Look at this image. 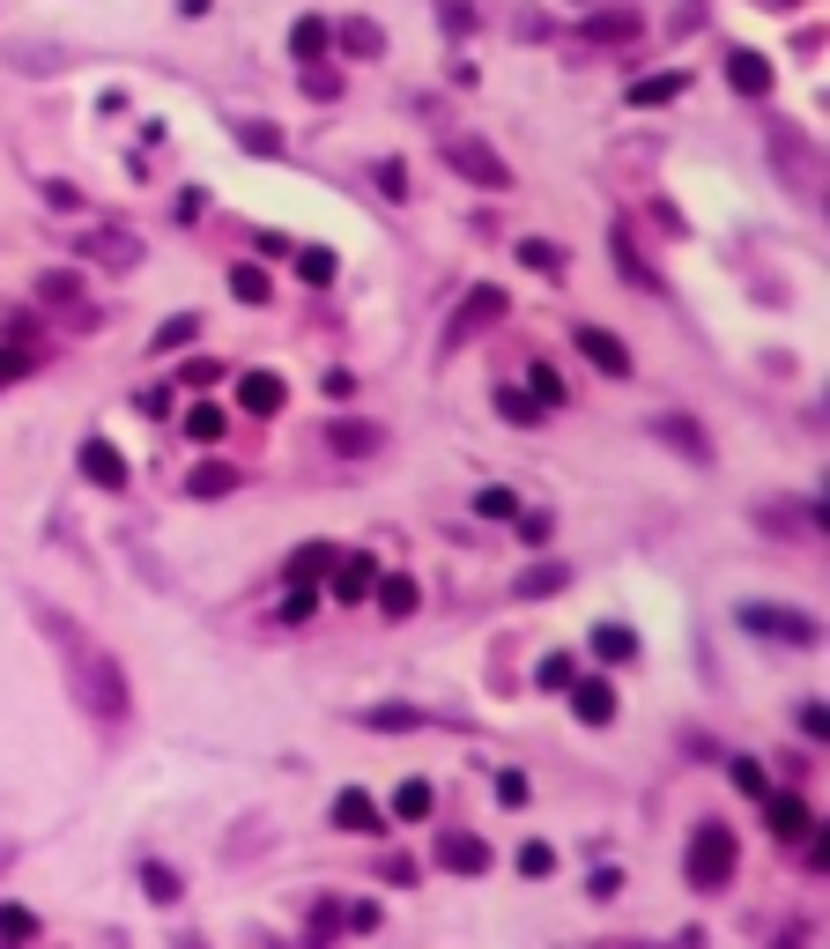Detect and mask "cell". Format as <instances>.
<instances>
[{
  "mask_svg": "<svg viewBox=\"0 0 830 949\" xmlns=\"http://www.w3.org/2000/svg\"><path fill=\"white\" fill-rule=\"evenodd\" d=\"M38 623L67 646V690H75V704H83L97 727H120L126 712H134V690H126V667L104 653V646H89L75 623H60V616H45L38 609Z\"/></svg>",
  "mask_w": 830,
  "mask_h": 949,
  "instance_id": "obj_1",
  "label": "cell"
},
{
  "mask_svg": "<svg viewBox=\"0 0 830 949\" xmlns=\"http://www.w3.org/2000/svg\"><path fill=\"white\" fill-rule=\"evenodd\" d=\"M742 861V846H734V831L727 824H697L690 831V846H682V875H690V890H719L727 875Z\"/></svg>",
  "mask_w": 830,
  "mask_h": 949,
  "instance_id": "obj_2",
  "label": "cell"
},
{
  "mask_svg": "<svg viewBox=\"0 0 830 949\" xmlns=\"http://www.w3.org/2000/svg\"><path fill=\"white\" fill-rule=\"evenodd\" d=\"M771 164L787 171V186L793 193H801V201H816V193H823V157H816V141H808V134H801V126H771Z\"/></svg>",
  "mask_w": 830,
  "mask_h": 949,
  "instance_id": "obj_3",
  "label": "cell"
},
{
  "mask_svg": "<svg viewBox=\"0 0 830 949\" xmlns=\"http://www.w3.org/2000/svg\"><path fill=\"white\" fill-rule=\"evenodd\" d=\"M504 304H512V297H504L498 283H475L467 297H460V312H453V327H445V341H438V357H460V349H467L482 327H498Z\"/></svg>",
  "mask_w": 830,
  "mask_h": 949,
  "instance_id": "obj_4",
  "label": "cell"
},
{
  "mask_svg": "<svg viewBox=\"0 0 830 949\" xmlns=\"http://www.w3.org/2000/svg\"><path fill=\"white\" fill-rule=\"evenodd\" d=\"M445 164L460 171V178H475L482 193H512V164H504L490 141H467V134H445Z\"/></svg>",
  "mask_w": 830,
  "mask_h": 949,
  "instance_id": "obj_5",
  "label": "cell"
},
{
  "mask_svg": "<svg viewBox=\"0 0 830 949\" xmlns=\"http://www.w3.org/2000/svg\"><path fill=\"white\" fill-rule=\"evenodd\" d=\"M742 623L756 630V638H787V646H816L823 630H816V616H793V609H764V601H749Z\"/></svg>",
  "mask_w": 830,
  "mask_h": 949,
  "instance_id": "obj_6",
  "label": "cell"
},
{
  "mask_svg": "<svg viewBox=\"0 0 830 949\" xmlns=\"http://www.w3.org/2000/svg\"><path fill=\"white\" fill-rule=\"evenodd\" d=\"M653 438H661V446H675V453L690 460V467H705V460H712V438L697 430V415H682V409L653 415Z\"/></svg>",
  "mask_w": 830,
  "mask_h": 949,
  "instance_id": "obj_7",
  "label": "cell"
},
{
  "mask_svg": "<svg viewBox=\"0 0 830 949\" xmlns=\"http://www.w3.org/2000/svg\"><path fill=\"white\" fill-rule=\"evenodd\" d=\"M571 341H579V357L593 364V372H608V378H630V372H638V364H630V349H622L608 327H579Z\"/></svg>",
  "mask_w": 830,
  "mask_h": 949,
  "instance_id": "obj_8",
  "label": "cell"
},
{
  "mask_svg": "<svg viewBox=\"0 0 830 949\" xmlns=\"http://www.w3.org/2000/svg\"><path fill=\"white\" fill-rule=\"evenodd\" d=\"M83 475L97 490H126V483H134V467H126V453L112 438H83Z\"/></svg>",
  "mask_w": 830,
  "mask_h": 949,
  "instance_id": "obj_9",
  "label": "cell"
},
{
  "mask_svg": "<svg viewBox=\"0 0 830 949\" xmlns=\"http://www.w3.org/2000/svg\"><path fill=\"white\" fill-rule=\"evenodd\" d=\"M756 801H764L771 838H808V831H816V816H808V801H801V794H771V786H764Z\"/></svg>",
  "mask_w": 830,
  "mask_h": 949,
  "instance_id": "obj_10",
  "label": "cell"
},
{
  "mask_svg": "<svg viewBox=\"0 0 830 949\" xmlns=\"http://www.w3.org/2000/svg\"><path fill=\"white\" fill-rule=\"evenodd\" d=\"M438 867H453V875H490V838L445 831V838H438Z\"/></svg>",
  "mask_w": 830,
  "mask_h": 949,
  "instance_id": "obj_11",
  "label": "cell"
},
{
  "mask_svg": "<svg viewBox=\"0 0 830 949\" xmlns=\"http://www.w3.org/2000/svg\"><path fill=\"white\" fill-rule=\"evenodd\" d=\"M564 690H571V712H579L586 727H608V720H616V690H608V683H601V675H571V683H564Z\"/></svg>",
  "mask_w": 830,
  "mask_h": 949,
  "instance_id": "obj_12",
  "label": "cell"
},
{
  "mask_svg": "<svg viewBox=\"0 0 830 949\" xmlns=\"http://www.w3.org/2000/svg\"><path fill=\"white\" fill-rule=\"evenodd\" d=\"M334 824H341V831H364V838H378V831H386V816H378V801L364 794V786H341V794H334Z\"/></svg>",
  "mask_w": 830,
  "mask_h": 949,
  "instance_id": "obj_13",
  "label": "cell"
},
{
  "mask_svg": "<svg viewBox=\"0 0 830 949\" xmlns=\"http://www.w3.org/2000/svg\"><path fill=\"white\" fill-rule=\"evenodd\" d=\"M282 401H290V386L275 372H246L238 378V409L246 415H282Z\"/></svg>",
  "mask_w": 830,
  "mask_h": 949,
  "instance_id": "obj_14",
  "label": "cell"
},
{
  "mask_svg": "<svg viewBox=\"0 0 830 949\" xmlns=\"http://www.w3.org/2000/svg\"><path fill=\"white\" fill-rule=\"evenodd\" d=\"M372 578H378V557L372 549H364V557H349V564H334V601H349V609H356V601H364V594H372Z\"/></svg>",
  "mask_w": 830,
  "mask_h": 949,
  "instance_id": "obj_15",
  "label": "cell"
},
{
  "mask_svg": "<svg viewBox=\"0 0 830 949\" xmlns=\"http://www.w3.org/2000/svg\"><path fill=\"white\" fill-rule=\"evenodd\" d=\"M727 83L742 89V97H764V89H771V60L749 52V45H734V52H727Z\"/></svg>",
  "mask_w": 830,
  "mask_h": 949,
  "instance_id": "obj_16",
  "label": "cell"
},
{
  "mask_svg": "<svg viewBox=\"0 0 830 949\" xmlns=\"http://www.w3.org/2000/svg\"><path fill=\"white\" fill-rule=\"evenodd\" d=\"M238 483H246L238 467H223V460H201V467L186 475V497H230Z\"/></svg>",
  "mask_w": 830,
  "mask_h": 949,
  "instance_id": "obj_17",
  "label": "cell"
},
{
  "mask_svg": "<svg viewBox=\"0 0 830 949\" xmlns=\"http://www.w3.org/2000/svg\"><path fill=\"white\" fill-rule=\"evenodd\" d=\"M364 727H372V735H415L423 712H415V704H364Z\"/></svg>",
  "mask_w": 830,
  "mask_h": 949,
  "instance_id": "obj_18",
  "label": "cell"
},
{
  "mask_svg": "<svg viewBox=\"0 0 830 949\" xmlns=\"http://www.w3.org/2000/svg\"><path fill=\"white\" fill-rule=\"evenodd\" d=\"M38 297L52 312H67V304H83V275H75V267H52V275H38Z\"/></svg>",
  "mask_w": 830,
  "mask_h": 949,
  "instance_id": "obj_19",
  "label": "cell"
},
{
  "mask_svg": "<svg viewBox=\"0 0 830 949\" xmlns=\"http://www.w3.org/2000/svg\"><path fill=\"white\" fill-rule=\"evenodd\" d=\"M297 83H304V97L334 104V97H341V67H327V60H297Z\"/></svg>",
  "mask_w": 830,
  "mask_h": 949,
  "instance_id": "obj_20",
  "label": "cell"
},
{
  "mask_svg": "<svg viewBox=\"0 0 830 949\" xmlns=\"http://www.w3.org/2000/svg\"><path fill=\"white\" fill-rule=\"evenodd\" d=\"M564 586H571V572H564V564H535V572H519V586H512V594H519V601H541V594H564Z\"/></svg>",
  "mask_w": 830,
  "mask_h": 949,
  "instance_id": "obj_21",
  "label": "cell"
},
{
  "mask_svg": "<svg viewBox=\"0 0 830 949\" xmlns=\"http://www.w3.org/2000/svg\"><path fill=\"white\" fill-rule=\"evenodd\" d=\"M593 653H601V661H638V630H622V623H593Z\"/></svg>",
  "mask_w": 830,
  "mask_h": 949,
  "instance_id": "obj_22",
  "label": "cell"
},
{
  "mask_svg": "<svg viewBox=\"0 0 830 949\" xmlns=\"http://www.w3.org/2000/svg\"><path fill=\"white\" fill-rule=\"evenodd\" d=\"M372 586H378V609H386V616H415V578H408V572L372 578Z\"/></svg>",
  "mask_w": 830,
  "mask_h": 949,
  "instance_id": "obj_23",
  "label": "cell"
},
{
  "mask_svg": "<svg viewBox=\"0 0 830 949\" xmlns=\"http://www.w3.org/2000/svg\"><path fill=\"white\" fill-rule=\"evenodd\" d=\"M327 38H334V30L319 23V15H297V23H290V52H297V60H319Z\"/></svg>",
  "mask_w": 830,
  "mask_h": 949,
  "instance_id": "obj_24",
  "label": "cell"
},
{
  "mask_svg": "<svg viewBox=\"0 0 830 949\" xmlns=\"http://www.w3.org/2000/svg\"><path fill=\"white\" fill-rule=\"evenodd\" d=\"M327 438H334V453H349V460H356V453H378V430H372V423H349V415L334 423Z\"/></svg>",
  "mask_w": 830,
  "mask_h": 949,
  "instance_id": "obj_25",
  "label": "cell"
},
{
  "mask_svg": "<svg viewBox=\"0 0 830 949\" xmlns=\"http://www.w3.org/2000/svg\"><path fill=\"white\" fill-rule=\"evenodd\" d=\"M498 415H504V423H519V430H535L541 401H535V394H519V386H498Z\"/></svg>",
  "mask_w": 830,
  "mask_h": 949,
  "instance_id": "obj_26",
  "label": "cell"
},
{
  "mask_svg": "<svg viewBox=\"0 0 830 949\" xmlns=\"http://www.w3.org/2000/svg\"><path fill=\"white\" fill-rule=\"evenodd\" d=\"M141 890H149L156 906H178V898H186V883H178L164 861H141Z\"/></svg>",
  "mask_w": 830,
  "mask_h": 949,
  "instance_id": "obj_27",
  "label": "cell"
},
{
  "mask_svg": "<svg viewBox=\"0 0 830 949\" xmlns=\"http://www.w3.org/2000/svg\"><path fill=\"white\" fill-rule=\"evenodd\" d=\"M430 801H438V794H430V779H408L401 794H393V816H401V824H423V816H430Z\"/></svg>",
  "mask_w": 830,
  "mask_h": 949,
  "instance_id": "obj_28",
  "label": "cell"
},
{
  "mask_svg": "<svg viewBox=\"0 0 830 949\" xmlns=\"http://www.w3.org/2000/svg\"><path fill=\"white\" fill-rule=\"evenodd\" d=\"M223 430H230V423H223V409H208V401H193V409H186V438H193V446H215Z\"/></svg>",
  "mask_w": 830,
  "mask_h": 949,
  "instance_id": "obj_29",
  "label": "cell"
},
{
  "mask_svg": "<svg viewBox=\"0 0 830 949\" xmlns=\"http://www.w3.org/2000/svg\"><path fill=\"white\" fill-rule=\"evenodd\" d=\"M319 609V578H290V594H282V623H304Z\"/></svg>",
  "mask_w": 830,
  "mask_h": 949,
  "instance_id": "obj_30",
  "label": "cell"
},
{
  "mask_svg": "<svg viewBox=\"0 0 830 949\" xmlns=\"http://www.w3.org/2000/svg\"><path fill=\"white\" fill-rule=\"evenodd\" d=\"M341 45H349V52H364V60H378V52H386V30L356 15V23H341Z\"/></svg>",
  "mask_w": 830,
  "mask_h": 949,
  "instance_id": "obj_31",
  "label": "cell"
},
{
  "mask_svg": "<svg viewBox=\"0 0 830 949\" xmlns=\"http://www.w3.org/2000/svg\"><path fill=\"white\" fill-rule=\"evenodd\" d=\"M667 97H682V75H638L630 83V104H667Z\"/></svg>",
  "mask_w": 830,
  "mask_h": 949,
  "instance_id": "obj_32",
  "label": "cell"
},
{
  "mask_svg": "<svg viewBox=\"0 0 830 949\" xmlns=\"http://www.w3.org/2000/svg\"><path fill=\"white\" fill-rule=\"evenodd\" d=\"M89 252H97V260H112V267H134V260H141V246H134V238H120V230H97V238H89Z\"/></svg>",
  "mask_w": 830,
  "mask_h": 949,
  "instance_id": "obj_33",
  "label": "cell"
},
{
  "mask_svg": "<svg viewBox=\"0 0 830 949\" xmlns=\"http://www.w3.org/2000/svg\"><path fill=\"white\" fill-rule=\"evenodd\" d=\"M327 572H334V549H327V541H304V549L290 557V578H327Z\"/></svg>",
  "mask_w": 830,
  "mask_h": 949,
  "instance_id": "obj_34",
  "label": "cell"
},
{
  "mask_svg": "<svg viewBox=\"0 0 830 949\" xmlns=\"http://www.w3.org/2000/svg\"><path fill=\"white\" fill-rule=\"evenodd\" d=\"M372 178H378V193H386V201H408V164H401V157H378Z\"/></svg>",
  "mask_w": 830,
  "mask_h": 949,
  "instance_id": "obj_35",
  "label": "cell"
},
{
  "mask_svg": "<svg viewBox=\"0 0 830 949\" xmlns=\"http://www.w3.org/2000/svg\"><path fill=\"white\" fill-rule=\"evenodd\" d=\"M616 267H622V275H630L638 289H653V297H661V275H653V267H645V260L630 252V238H622V230H616Z\"/></svg>",
  "mask_w": 830,
  "mask_h": 949,
  "instance_id": "obj_36",
  "label": "cell"
},
{
  "mask_svg": "<svg viewBox=\"0 0 830 949\" xmlns=\"http://www.w3.org/2000/svg\"><path fill=\"white\" fill-rule=\"evenodd\" d=\"M230 297H238V304H267V275L238 260V267H230Z\"/></svg>",
  "mask_w": 830,
  "mask_h": 949,
  "instance_id": "obj_37",
  "label": "cell"
},
{
  "mask_svg": "<svg viewBox=\"0 0 830 949\" xmlns=\"http://www.w3.org/2000/svg\"><path fill=\"white\" fill-rule=\"evenodd\" d=\"M8 60H15L23 75H52V67H60V52H52V45H8Z\"/></svg>",
  "mask_w": 830,
  "mask_h": 949,
  "instance_id": "obj_38",
  "label": "cell"
},
{
  "mask_svg": "<svg viewBox=\"0 0 830 949\" xmlns=\"http://www.w3.org/2000/svg\"><path fill=\"white\" fill-rule=\"evenodd\" d=\"M238 141H246L252 157H282V134H275L267 120H246V126H238Z\"/></svg>",
  "mask_w": 830,
  "mask_h": 949,
  "instance_id": "obj_39",
  "label": "cell"
},
{
  "mask_svg": "<svg viewBox=\"0 0 830 949\" xmlns=\"http://www.w3.org/2000/svg\"><path fill=\"white\" fill-rule=\"evenodd\" d=\"M527 394H535L541 409H556V401H564V378L549 372V364H527Z\"/></svg>",
  "mask_w": 830,
  "mask_h": 949,
  "instance_id": "obj_40",
  "label": "cell"
},
{
  "mask_svg": "<svg viewBox=\"0 0 830 949\" xmlns=\"http://www.w3.org/2000/svg\"><path fill=\"white\" fill-rule=\"evenodd\" d=\"M30 935H38V912L0 906V942H30Z\"/></svg>",
  "mask_w": 830,
  "mask_h": 949,
  "instance_id": "obj_41",
  "label": "cell"
},
{
  "mask_svg": "<svg viewBox=\"0 0 830 949\" xmlns=\"http://www.w3.org/2000/svg\"><path fill=\"white\" fill-rule=\"evenodd\" d=\"M193 334H201V320H193V312H186V320H164V327H156V357H171V349H186Z\"/></svg>",
  "mask_w": 830,
  "mask_h": 949,
  "instance_id": "obj_42",
  "label": "cell"
},
{
  "mask_svg": "<svg viewBox=\"0 0 830 949\" xmlns=\"http://www.w3.org/2000/svg\"><path fill=\"white\" fill-rule=\"evenodd\" d=\"M297 275H304V283H334V252H327V246L297 252Z\"/></svg>",
  "mask_w": 830,
  "mask_h": 949,
  "instance_id": "obj_43",
  "label": "cell"
},
{
  "mask_svg": "<svg viewBox=\"0 0 830 949\" xmlns=\"http://www.w3.org/2000/svg\"><path fill=\"white\" fill-rule=\"evenodd\" d=\"M535 683H541V690H564V683H571V653H541Z\"/></svg>",
  "mask_w": 830,
  "mask_h": 949,
  "instance_id": "obj_44",
  "label": "cell"
},
{
  "mask_svg": "<svg viewBox=\"0 0 830 949\" xmlns=\"http://www.w3.org/2000/svg\"><path fill=\"white\" fill-rule=\"evenodd\" d=\"M519 260H527L535 275H556V267H564V252H556V246H541V238H527V246H519Z\"/></svg>",
  "mask_w": 830,
  "mask_h": 949,
  "instance_id": "obj_45",
  "label": "cell"
},
{
  "mask_svg": "<svg viewBox=\"0 0 830 949\" xmlns=\"http://www.w3.org/2000/svg\"><path fill=\"white\" fill-rule=\"evenodd\" d=\"M727 772H734V786H742V794H764V764H756V757H727Z\"/></svg>",
  "mask_w": 830,
  "mask_h": 949,
  "instance_id": "obj_46",
  "label": "cell"
},
{
  "mask_svg": "<svg viewBox=\"0 0 830 949\" xmlns=\"http://www.w3.org/2000/svg\"><path fill=\"white\" fill-rule=\"evenodd\" d=\"M549 867H556V846L527 838V846H519V875H549Z\"/></svg>",
  "mask_w": 830,
  "mask_h": 949,
  "instance_id": "obj_47",
  "label": "cell"
},
{
  "mask_svg": "<svg viewBox=\"0 0 830 949\" xmlns=\"http://www.w3.org/2000/svg\"><path fill=\"white\" fill-rule=\"evenodd\" d=\"M475 512H482V520H512L519 497H512V490H482V497H475Z\"/></svg>",
  "mask_w": 830,
  "mask_h": 949,
  "instance_id": "obj_48",
  "label": "cell"
},
{
  "mask_svg": "<svg viewBox=\"0 0 830 949\" xmlns=\"http://www.w3.org/2000/svg\"><path fill=\"white\" fill-rule=\"evenodd\" d=\"M527 794H535L527 772H498V801H504V809H527Z\"/></svg>",
  "mask_w": 830,
  "mask_h": 949,
  "instance_id": "obj_49",
  "label": "cell"
},
{
  "mask_svg": "<svg viewBox=\"0 0 830 949\" xmlns=\"http://www.w3.org/2000/svg\"><path fill=\"white\" fill-rule=\"evenodd\" d=\"M793 720H801V735H808V742H823V735H830V712H823V704H801Z\"/></svg>",
  "mask_w": 830,
  "mask_h": 949,
  "instance_id": "obj_50",
  "label": "cell"
},
{
  "mask_svg": "<svg viewBox=\"0 0 830 949\" xmlns=\"http://www.w3.org/2000/svg\"><path fill=\"white\" fill-rule=\"evenodd\" d=\"M622 890V867H593V875H586V898H616Z\"/></svg>",
  "mask_w": 830,
  "mask_h": 949,
  "instance_id": "obj_51",
  "label": "cell"
},
{
  "mask_svg": "<svg viewBox=\"0 0 830 949\" xmlns=\"http://www.w3.org/2000/svg\"><path fill=\"white\" fill-rule=\"evenodd\" d=\"M30 372V357H23V349H8V341H0V386H15V378Z\"/></svg>",
  "mask_w": 830,
  "mask_h": 949,
  "instance_id": "obj_52",
  "label": "cell"
},
{
  "mask_svg": "<svg viewBox=\"0 0 830 949\" xmlns=\"http://www.w3.org/2000/svg\"><path fill=\"white\" fill-rule=\"evenodd\" d=\"M378 875H386V883H415V861H408V853H386Z\"/></svg>",
  "mask_w": 830,
  "mask_h": 949,
  "instance_id": "obj_53",
  "label": "cell"
},
{
  "mask_svg": "<svg viewBox=\"0 0 830 949\" xmlns=\"http://www.w3.org/2000/svg\"><path fill=\"white\" fill-rule=\"evenodd\" d=\"M512 520H519V512H512ZM519 541H535V549H541V541H549V512H527V520H519Z\"/></svg>",
  "mask_w": 830,
  "mask_h": 949,
  "instance_id": "obj_54",
  "label": "cell"
},
{
  "mask_svg": "<svg viewBox=\"0 0 830 949\" xmlns=\"http://www.w3.org/2000/svg\"><path fill=\"white\" fill-rule=\"evenodd\" d=\"M334 927H341V906H319V912H312V935H319V942H327Z\"/></svg>",
  "mask_w": 830,
  "mask_h": 949,
  "instance_id": "obj_55",
  "label": "cell"
},
{
  "mask_svg": "<svg viewBox=\"0 0 830 949\" xmlns=\"http://www.w3.org/2000/svg\"><path fill=\"white\" fill-rule=\"evenodd\" d=\"M771 8H779V0H771Z\"/></svg>",
  "mask_w": 830,
  "mask_h": 949,
  "instance_id": "obj_56",
  "label": "cell"
}]
</instances>
